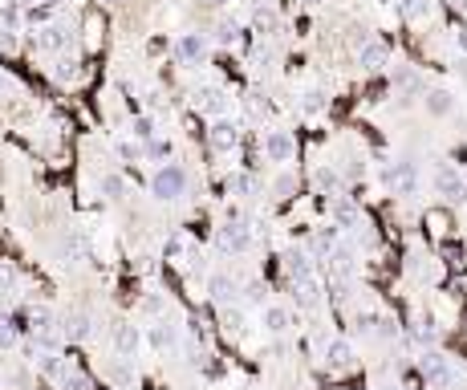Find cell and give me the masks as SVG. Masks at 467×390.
I'll return each mask as SVG.
<instances>
[{"label": "cell", "instance_id": "20", "mask_svg": "<svg viewBox=\"0 0 467 390\" xmlns=\"http://www.w3.org/2000/svg\"><path fill=\"white\" fill-rule=\"evenodd\" d=\"M357 61H362V69H382V65H386V45H378V41L362 45Z\"/></svg>", "mask_w": 467, "mask_h": 390}, {"label": "cell", "instance_id": "11", "mask_svg": "<svg viewBox=\"0 0 467 390\" xmlns=\"http://www.w3.org/2000/svg\"><path fill=\"white\" fill-rule=\"evenodd\" d=\"M208 143L215 146V150H232V146L240 143V126L227 122V118H215V126L208 130Z\"/></svg>", "mask_w": 467, "mask_h": 390}, {"label": "cell", "instance_id": "25", "mask_svg": "<svg viewBox=\"0 0 467 390\" xmlns=\"http://www.w3.org/2000/svg\"><path fill=\"white\" fill-rule=\"evenodd\" d=\"M427 110L431 114H447L451 110V94H447V90H431V94H427Z\"/></svg>", "mask_w": 467, "mask_h": 390}, {"label": "cell", "instance_id": "13", "mask_svg": "<svg viewBox=\"0 0 467 390\" xmlns=\"http://www.w3.org/2000/svg\"><path fill=\"white\" fill-rule=\"evenodd\" d=\"M138 329H134V321H118L114 325V350L122 358H134V350H138Z\"/></svg>", "mask_w": 467, "mask_h": 390}, {"label": "cell", "instance_id": "26", "mask_svg": "<svg viewBox=\"0 0 467 390\" xmlns=\"http://www.w3.org/2000/svg\"><path fill=\"white\" fill-rule=\"evenodd\" d=\"M273 191H276V199H289V195L297 191V179H292L289 171H285V175H276L273 179Z\"/></svg>", "mask_w": 467, "mask_h": 390}, {"label": "cell", "instance_id": "22", "mask_svg": "<svg viewBox=\"0 0 467 390\" xmlns=\"http://www.w3.org/2000/svg\"><path fill=\"white\" fill-rule=\"evenodd\" d=\"M20 25V4L16 0H0V29H13Z\"/></svg>", "mask_w": 467, "mask_h": 390}, {"label": "cell", "instance_id": "12", "mask_svg": "<svg viewBox=\"0 0 467 390\" xmlns=\"http://www.w3.org/2000/svg\"><path fill=\"white\" fill-rule=\"evenodd\" d=\"M195 110H203V114H215V118H220V114L227 110V94L224 90H215V85H203V90H195Z\"/></svg>", "mask_w": 467, "mask_h": 390}, {"label": "cell", "instance_id": "7", "mask_svg": "<svg viewBox=\"0 0 467 390\" xmlns=\"http://www.w3.org/2000/svg\"><path fill=\"white\" fill-rule=\"evenodd\" d=\"M175 57L183 65H199L208 57V37H203V32H183L175 41Z\"/></svg>", "mask_w": 467, "mask_h": 390}, {"label": "cell", "instance_id": "34", "mask_svg": "<svg viewBox=\"0 0 467 390\" xmlns=\"http://www.w3.org/2000/svg\"><path fill=\"white\" fill-rule=\"evenodd\" d=\"M427 8H431L427 0H403V13H406V16H422Z\"/></svg>", "mask_w": 467, "mask_h": 390}, {"label": "cell", "instance_id": "23", "mask_svg": "<svg viewBox=\"0 0 467 390\" xmlns=\"http://www.w3.org/2000/svg\"><path fill=\"white\" fill-rule=\"evenodd\" d=\"M175 341H179V333H175V329H167V321L150 329V345H155V350H171Z\"/></svg>", "mask_w": 467, "mask_h": 390}, {"label": "cell", "instance_id": "28", "mask_svg": "<svg viewBox=\"0 0 467 390\" xmlns=\"http://www.w3.org/2000/svg\"><path fill=\"white\" fill-rule=\"evenodd\" d=\"M130 130H134V138L150 143V138H155V118H146V114H143V118H134V126H130Z\"/></svg>", "mask_w": 467, "mask_h": 390}, {"label": "cell", "instance_id": "32", "mask_svg": "<svg viewBox=\"0 0 467 390\" xmlns=\"http://www.w3.org/2000/svg\"><path fill=\"white\" fill-rule=\"evenodd\" d=\"M146 155H150V159H167V155H171V143H162V138H150V143H146Z\"/></svg>", "mask_w": 467, "mask_h": 390}, {"label": "cell", "instance_id": "8", "mask_svg": "<svg viewBox=\"0 0 467 390\" xmlns=\"http://www.w3.org/2000/svg\"><path fill=\"white\" fill-rule=\"evenodd\" d=\"M61 338H69V341H90L94 338V317L90 313H65L61 317Z\"/></svg>", "mask_w": 467, "mask_h": 390}, {"label": "cell", "instance_id": "15", "mask_svg": "<svg viewBox=\"0 0 467 390\" xmlns=\"http://www.w3.org/2000/svg\"><path fill=\"white\" fill-rule=\"evenodd\" d=\"M329 211H333V224H338V228H362V211H357L354 199H341V195H338Z\"/></svg>", "mask_w": 467, "mask_h": 390}, {"label": "cell", "instance_id": "10", "mask_svg": "<svg viewBox=\"0 0 467 390\" xmlns=\"http://www.w3.org/2000/svg\"><path fill=\"white\" fill-rule=\"evenodd\" d=\"M285 273H289V280H305V276H313V256H309L305 248H285Z\"/></svg>", "mask_w": 467, "mask_h": 390}, {"label": "cell", "instance_id": "17", "mask_svg": "<svg viewBox=\"0 0 467 390\" xmlns=\"http://www.w3.org/2000/svg\"><path fill=\"white\" fill-rule=\"evenodd\" d=\"M97 191L106 195L110 203H122V199H126V175H118V171H106V175H102V183H97Z\"/></svg>", "mask_w": 467, "mask_h": 390}, {"label": "cell", "instance_id": "18", "mask_svg": "<svg viewBox=\"0 0 467 390\" xmlns=\"http://www.w3.org/2000/svg\"><path fill=\"white\" fill-rule=\"evenodd\" d=\"M32 366L45 374V378H61V370L69 366V362H65V358L57 354V350H41V354L32 358Z\"/></svg>", "mask_w": 467, "mask_h": 390}, {"label": "cell", "instance_id": "14", "mask_svg": "<svg viewBox=\"0 0 467 390\" xmlns=\"http://www.w3.org/2000/svg\"><path fill=\"white\" fill-rule=\"evenodd\" d=\"M260 325H264L268 333H285L292 325V313L285 305H260Z\"/></svg>", "mask_w": 467, "mask_h": 390}, {"label": "cell", "instance_id": "16", "mask_svg": "<svg viewBox=\"0 0 467 390\" xmlns=\"http://www.w3.org/2000/svg\"><path fill=\"white\" fill-rule=\"evenodd\" d=\"M32 45L37 49H65L69 45V29H65V25H45V29L32 37Z\"/></svg>", "mask_w": 467, "mask_h": 390}, {"label": "cell", "instance_id": "38", "mask_svg": "<svg viewBox=\"0 0 467 390\" xmlns=\"http://www.w3.org/2000/svg\"><path fill=\"white\" fill-rule=\"evenodd\" d=\"M208 4H232V0H208Z\"/></svg>", "mask_w": 467, "mask_h": 390}, {"label": "cell", "instance_id": "27", "mask_svg": "<svg viewBox=\"0 0 467 390\" xmlns=\"http://www.w3.org/2000/svg\"><path fill=\"white\" fill-rule=\"evenodd\" d=\"M244 297H248L252 305H264V301H268V289H264V280H248V285H244Z\"/></svg>", "mask_w": 467, "mask_h": 390}, {"label": "cell", "instance_id": "37", "mask_svg": "<svg viewBox=\"0 0 467 390\" xmlns=\"http://www.w3.org/2000/svg\"><path fill=\"white\" fill-rule=\"evenodd\" d=\"M382 390H403V386H398V382H386V386H382Z\"/></svg>", "mask_w": 467, "mask_h": 390}, {"label": "cell", "instance_id": "24", "mask_svg": "<svg viewBox=\"0 0 467 390\" xmlns=\"http://www.w3.org/2000/svg\"><path fill=\"white\" fill-rule=\"evenodd\" d=\"M227 191L240 195V199H248V195L256 191V179H252V175H232V179H227Z\"/></svg>", "mask_w": 467, "mask_h": 390}, {"label": "cell", "instance_id": "31", "mask_svg": "<svg viewBox=\"0 0 467 390\" xmlns=\"http://www.w3.org/2000/svg\"><path fill=\"white\" fill-rule=\"evenodd\" d=\"M232 41H236V20H224L215 29V45H232Z\"/></svg>", "mask_w": 467, "mask_h": 390}, {"label": "cell", "instance_id": "29", "mask_svg": "<svg viewBox=\"0 0 467 390\" xmlns=\"http://www.w3.org/2000/svg\"><path fill=\"white\" fill-rule=\"evenodd\" d=\"M16 333H20V329H16V321L0 313V345H13V341H16Z\"/></svg>", "mask_w": 467, "mask_h": 390}, {"label": "cell", "instance_id": "6", "mask_svg": "<svg viewBox=\"0 0 467 390\" xmlns=\"http://www.w3.org/2000/svg\"><path fill=\"white\" fill-rule=\"evenodd\" d=\"M208 297L215 301L220 309H232L236 301H240V285L232 280L227 273H211L208 276Z\"/></svg>", "mask_w": 467, "mask_h": 390}, {"label": "cell", "instance_id": "1", "mask_svg": "<svg viewBox=\"0 0 467 390\" xmlns=\"http://www.w3.org/2000/svg\"><path fill=\"white\" fill-rule=\"evenodd\" d=\"M191 187V175H187V167H179V162H162L159 171L150 175V195L159 199V203H175L183 199Z\"/></svg>", "mask_w": 467, "mask_h": 390}, {"label": "cell", "instance_id": "30", "mask_svg": "<svg viewBox=\"0 0 467 390\" xmlns=\"http://www.w3.org/2000/svg\"><path fill=\"white\" fill-rule=\"evenodd\" d=\"M313 179H317V187H321V191H338V187H341V179L333 175L329 167H321V171H317V175H313Z\"/></svg>", "mask_w": 467, "mask_h": 390}, {"label": "cell", "instance_id": "33", "mask_svg": "<svg viewBox=\"0 0 467 390\" xmlns=\"http://www.w3.org/2000/svg\"><path fill=\"white\" fill-rule=\"evenodd\" d=\"M321 106H325V94H321V90H309V94H305V110L317 114Z\"/></svg>", "mask_w": 467, "mask_h": 390}, {"label": "cell", "instance_id": "35", "mask_svg": "<svg viewBox=\"0 0 467 390\" xmlns=\"http://www.w3.org/2000/svg\"><path fill=\"white\" fill-rule=\"evenodd\" d=\"M16 45H20V41H16V32L13 29H0V49H4V53H16Z\"/></svg>", "mask_w": 467, "mask_h": 390}, {"label": "cell", "instance_id": "3", "mask_svg": "<svg viewBox=\"0 0 467 390\" xmlns=\"http://www.w3.org/2000/svg\"><path fill=\"white\" fill-rule=\"evenodd\" d=\"M215 248L232 252V256H244L252 248V228L244 224V220H236V215H227V224L215 232Z\"/></svg>", "mask_w": 467, "mask_h": 390}, {"label": "cell", "instance_id": "39", "mask_svg": "<svg viewBox=\"0 0 467 390\" xmlns=\"http://www.w3.org/2000/svg\"><path fill=\"white\" fill-rule=\"evenodd\" d=\"M309 4H313V0H309Z\"/></svg>", "mask_w": 467, "mask_h": 390}, {"label": "cell", "instance_id": "21", "mask_svg": "<svg viewBox=\"0 0 467 390\" xmlns=\"http://www.w3.org/2000/svg\"><path fill=\"white\" fill-rule=\"evenodd\" d=\"M57 382H61L65 390H94V382H90V378H85V374H81L78 366H65Z\"/></svg>", "mask_w": 467, "mask_h": 390}, {"label": "cell", "instance_id": "4", "mask_svg": "<svg viewBox=\"0 0 467 390\" xmlns=\"http://www.w3.org/2000/svg\"><path fill=\"white\" fill-rule=\"evenodd\" d=\"M260 150H264L268 162H289L292 155H297V143H292L289 130H268V134L260 138Z\"/></svg>", "mask_w": 467, "mask_h": 390}, {"label": "cell", "instance_id": "2", "mask_svg": "<svg viewBox=\"0 0 467 390\" xmlns=\"http://www.w3.org/2000/svg\"><path fill=\"white\" fill-rule=\"evenodd\" d=\"M419 370H422V378H427L435 390L459 386V370H455V362L447 354H439V350H427V354L419 358Z\"/></svg>", "mask_w": 467, "mask_h": 390}, {"label": "cell", "instance_id": "36", "mask_svg": "<svg viewBox=\"0 0 467 390\" xmlns=\"http://www.w3.org/2000/svg\"><path fill=\"white\" fill-rule=\"evenodd\" d=\"M102 4H106V8H122V4H126V0H102Z\"/></svg>", "mask_w": 467, "mask_h": 390}, {"label": "cell", "instance_id": "9", "mask_svg": "<svg viewBox=\"0 0 467 390\" xmlns=\"http://www.w3.org/2000/svg\"><path fill=\"white\" fill-rule=\"evenodd\" d=\"M321 354H325V366H329V370H338V374L341 370H354V345H350L345 338H333Z\"/></svg>", "mask_w": 467, "mask_h": 390}, {"label": "cell", "instance_id": "5", "mask_svg": "<svg viewBox=\"0 0 467 390\" xmlns=\"http://www.w3.org/2000/svg\"><path fill=\"white\" fill-rule=\"evenodd\" d=\"M435 191L443 195L447 203H463V199H467V183L459 179V171H455V167H447V162H443V167H435Z\"/></svg>", "mask_w": 467, "mask_h": 390}, {"label": "cell", "instance_id": "19", "mask_svg": "<svg viewBox=\"0 0 467 390\" xmlns=\"http://www.w3.org/2000/svg\"><path fill=\"white\" fill-rule=\"evenodd\" d=\"M292 289H297V301H301L305 309L321 301V285H317V276H305V280H292Z\"/></svg>", "mask_w": 467, "mask_h": 390}]
</instances>
